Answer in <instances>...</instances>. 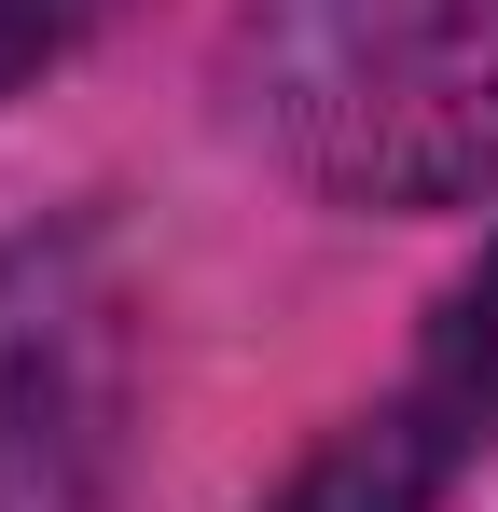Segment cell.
I'll return each instance as SVG.
<instances>
[{"label": "cell", "mask_w": 498, "mask_h": 512, "mask_svg": "<svg viewBox=\"0 0 498 512\" xmlns=\"http://www.w3.org/2000/svg\"><path fill=\"white\" fill-rule=\"evenodd\" d=\"M249 111L332 208H485L498 0H263Z\"/></svg>", "instance_id": "1"}, {"label": "cell", "mask_w": 498, "mask_h": 512, "mask_svg": "<svg viewBox=\"0 0 498 512\" xmlns=\"http://www.w3.org/2000/svg\"><path fill=\"white\" fill-rule=\"evenodd\" d=\"M139 305L97 222L0 236V512H97L125 471Z\"/></svg>", "instance_id": "2"}, {"label": "cell", "mask_w": 498, "mask_h": 512, "mask_svg": "<svg viewBox=\"0 0 498 512\" xmlns=\"http://www.w3.org/2000/svg\"><path fill=\"white\" fill-rule=\"evenodd\" d=\"M471 457V429L443 416V402H388V416H360L332 457H305L291 471V499H263V512H429V485Z\"/></svg>", "instance_id": "3"}, {"label": "cell", "mask_w": 498, "mask_h": 512, "mask_svg": "<svg viewBox=\"0 0 498 512\" xmlns=\"http://www.w3.org/2000/svg\"><path fill=\"white\" fill-rule=\"evenodd\" d=\"M415 402H443L457 429H498V250L471 263V291L429 319V360H415Z\"/></svg>", "instance_id": "4"}, {"label": "cell", "mask_w": 498, "mask_h": 512, "mask_svg": "<svg viewBox=\"0 0 498 512\" xmlns=\"http://www.w3.org/2000/svg\"><path fill=\"white\" fill-rule=\"evenodd\" d=\"M97 14H111V0H0V97L28 84V70H56Z\"/></svg>", "instance_id": "5"}]
</instances>
